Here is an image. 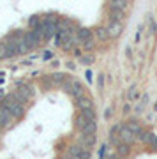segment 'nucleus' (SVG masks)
Instances as JSON below:
<instances>
[{"label": "nucleus", "mask_w": 157, "mask_h": 159, "mask_svg": "<svg viewBox=\"0 0 157 159\" xmlns=\"http://www.w3.org/2000/svg\"><path fill=\"white\" fill-rule=\"evenodd\" d=\"M123 18V11H118V9H111L110 11V20H113V21H122Z\"/></svg>", "instance_id": "2eb2a0df"}, {"label": "nucleus", "mask_w": 157, "mask_h": 159, "mask_svg": "<svg viewBox=\"0 0 157 159\" xmlns=\"http://www.w3.org/2000/svg\"><path fill=\"white\" fill-rule=\"evenodd\" d=\"M76 102H78V108L79 110H87V108H94V102H92V99H90L87 94H85L83 97H79V99H76Z\"/></svg>", "instance_id": "9d476101"}, {"label": "nucleus", "mask_w": 157, "mask_h": 159, "mask_svg": "<svg viewBox=\"0 0 157 159\" xmlns=\"http://www.w3.org/2000/svg\"><path fill=\"white\" fill-rule=\"evenodd\" d=\"M127 4H129V0H111V9H118V11L125 12Z\"/></svg>", "instance_id": "f8f14e48"}, {"label": "nucleus", "mask_w": 157, "mask_h": 159, "mask_svg": "<svg viewBox=\"0 0 157 159\" xmlns=\"http://www.w3.org/2000/svg\"><path fill=\"white\" fill-rule=\"evenodd\" d=\"M106 30H108V34H110V37L117 39V37H120V34H122L123 25H122V21H113V20H110V23L106 25Z\"/></svg>", "instance_id": "20e7f679"}, {"label": "nucleus", "mask_w": 157, "mask_h": 159, "mask_svg": "<svg viewBox=\"0 0 157 159\" xmlns=\"http://www.w3.org/2000/svg\"><path fill=\"white\" fill-rule=\"evenodd\" d=\"M60 159H73V156H71V154H67V156H64V157H60Z\"/></svg>", "instance_id": "6ab92c4d"}, {"label": "nucleus", "mask_w": 157, "mask_h": 159, "mask_svg": "<svg viewBox=\"0 0 157 159\" xmlns=\"http://www.w3.org/2000/svg\"><path fill=\"white\" fill-rule=\"evenodd\" d=\"M96 39H99V41H102V43H106L108 39H110V34H108V30H106V27H97L96 30Z\"/></svg>", "instance_id": "9b49d317"}, {"label": "nucleus", "mask_w": 157, "mask_h": 159, "mask_svg": "<svg viewBox=\"0 0 157 159\" xmlns=\"http://www.w3.org/2000/svg\"><path fill=\"white\" fill-rule=\"evenodd\" d=\"M64 89L71 94L73 97H76V99H79V97L85 96V89L83 85L79 83V81H76V80H65V83H64Z\"/></svg>", "instance_id": "f03ea898"}, {"label": "nucleus", "mask_w": 157, "mask_h": 159, "mask_svg": "<svg viewBox=\"0 0 157 159\" xmlns=\"http://www.w3.org/2000/svg\"><path fill=\"white\" fill-rule=\"evenodd\" d=\"M88 122H90V119H87V117H85L83 113H79L78 117H76V127H78L79 131L83 129V127H85L87 124H88Z\"/></svg>", "instance_id": "4468645a"}, {"label": "nucleus", "mask_w": 157, "mask_h": 159, "mask_svg": "<svg viewBox=\"0 0 157 159\" xmlns=\"http://www.w3.org/2000/svg\"><path fill=\"white\" fill-rule=\"evenodd\" d=\"M79 145H83L85 148H92L96 145V134H83L79 136Z\"/></svg>", "instance_id": "1a4fd4ad"}, {"label": "nucleus", "mask_w": 157, "mask_h": 159, "mask_svg": "<svg viewBox=\"0 0 157 159\" xmlns=\"http://www.w3.org/2000/svg\"><path fill=\"white\" fill-rule=\"evenodd\" d=\"M14 119L9 111H7L2 104H0V129H4V127H9L11 125V120Z\"/></svg>", "instance_id": "6e6552de"}, {"label": "nucleus", "mask_w": 157, "mask_h": 159, "mask_svg": "<svg viewBox=\"0 0 157 159\" xmlns=\"http://www.w3.org/2000/svg\"><path fill=\"white\" fill-rule=\"evenodd\" d=\"M81 113L90 120H96V110L94 108H87V110H81Z\"/></svg>", "instance_id": "dca6fc26"}, {"label": "nucleus", "mask_w": 157, "mask_h": 159, "mask_svg": "<svg viewBox=\"0 0 157 159\" xmlns=\"http://www.w3.org/2000/svg\"><path fill=\"white\" fill-rule=\"evenodd\" d=\"M78 39L85 44V48H92L94 46V37L88 29H79L78 30Z\"/></svg>", "instance_id": "0eeeda50"}, {"label": "nucleus", "mask_w": 157, "mask_h": 159, "mask_svg": "<svg viewBox=\"0 0 157 159\" xmlns=\"http://www.w3.org/2000/svg\"><path fill=\"white\" fill-rule=\"evenodd\" d=\"M118 152L122 154V156L129 154V145H127V143H120V145H118Z\"/></svg>", "instance_id": "a211bd4d"}, {"label": "nucleus", "mask_w": 157, "mask_h": 159, "mask_svg": "<svg viewBox=\"0 0 157 159\" xmlns=\"http://www.w3.org/2000/svg\"><path fill=\"white\" fill-rule=\"evenodd\" d=\"M25 43L28 44V48H30V50H34V48H37V46L43 43V37H41L35 30H32V32L25 34Z\"/></svg>", "instance_id": "423d86ee"}, {"label": "nucleus", "mask_w": 157, "mask_h": 159, "mask_svg": "<svg viewBox=\"0 0 157 159\" xmlns=\"http://www.w3.org/2000/svg\"><path fill=\"white\" fill-rule=\"evenodd\" d=\"M67 154H71L73 159H90V148H85L83 145H73Z\"/></svg>", "instance_id": "7ed1b4c3"}, {"label": "nucleus", "mask_w": 157, "mask_h": 159, "mask_svg": "<svg viewBox=\"0 0 157 159\" xmlns=\"http://www.w3.org/2000/svg\"><path fill=\"white\" fill-rule=\"evenodd\" d=\"M96 129H97V122L96 120H90L88 124L81 129V133H83V134H96Z\"/></svg>", "instance_id": "ddd939ff"}, {"label": "nucleus", "mask_w": 157, "mask_h": 159, "mask_svg": "<svg viewBox=\"0 0 157 159\" xmlns=\"http://www.w3.org/2000/svg\"><path fill=\"white\" fill-rule=\"evenodd\" d=\"M127 127H129V129L132 131V133H136V136H138L140 133H143V131H141V127H140L138 124H136V122H127Z\"/></svg>", "instance_id": "f3484780"}, {"label": "nucleus", "mask_w": 157, "mask_h": 159, "mask_svg": "<svg viewBox=\"0 0 157 159\" xmlns=\"http://www.w3.org/2000/svg\"><path fill=\"white\" fill-rule=\"evenodd\" d=\"M2 106L9 111V113L14 117V119H20L23 115V111H25V108H23V102H20L16 99V97L12 96H7V97H4V101H2Z\"/></svg>", "instance_id": "f257e3e1"}, {"label": "nucleus", "mask_w": 157, "mask_h": 159, "mask_svg": "<svg viewBox=\"0 0 157 159\" xmlns=\"http://www.w3.org/2000/svg\"><path fill=\"white\" fill-rule=\"evenodd\" d=\"M12 96L16 97L20 102H23V104H25V102L32 97V89H30L28 85H23V87H20L16 92H12Z\"/></svg>", "instance_id": "39448f33"}]
</instances>
